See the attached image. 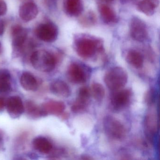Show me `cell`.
<instances>
[{"instance_id":"cell-1","label":"cell","mask_w":160,"mask_h":160,"mask_svg":"<svg viewBox=\"0 0 160 160\" xmlns=\"http://www.w3.org/2000/svg\"><path fill=\"white\" fill-rule=\"evenodd\" d=\"M34 68L43 72H49L55 69L57 59L54 55L45 50H37L33 52L30 58Z\"/></svg>"},{"instance_id":"cell-2","label":"cell","mask_w":160,"mask_h":160,"mask_svg":"<svg viewBox=\"0 0 160 160\" xmlns=\"http://www.w3.org/2000/svg\"><path fill=\"white\" fill-rule=\"evenodd\" d=\"M104 80L107 87L115 91L125 86L128 81V75L123 68L115 67L106 73Z\"/></svg>"},{"instance_id":"cell-3","label":"cell","mask_w":160,"mask_h":160,"mask_svg":"<svg viewBox=\"0 0 160 160\" xmlns=\"http://www.w3.org/2000/svg\"><path fill=\"white\" fill-rule=\"evenodd\" d=\"M100 40L88 37L78 38L75 42V48L78 56L84 58H91L97 50L102 48Z\"/></svg>"},{"instance_id":"cell-4","label":"cell","mask_w":160,"mask_h":160,"mask_svg":"<svg viewBox=\"0 0 160 160\" xmlns=\"http://www.w3.org/2000/svg\"><path fill=\"white\" fill-rule=\"evenodd\" d=\"M103 127L106 134L111 139L122 140L126 136V129L124 125L114 117H106L103 121Z\"/></svg>"},{"instance_id":"cell-5","label":"cell","mask_w":160,"mask_h":160,"mask_svg":"<svg viewBox=\"0 0 160 160\" xmlns=\"http://www.w3.org/2000/svg\"><path fill=\"white\" fill-rule=\"evenodd\" d=\"M144 130L148 139L152 142L158 132V116L155 109L150 110L145 116Z\"/></svg>"},{"instance_id":"cell-6","label":"cell","mask_w":160,"mask_h":160,"mask_svg":"<svg viewBox=\"0 0 160 160\" xmlns=\"http://www.w3.org/2000/svg\"><path fill=\"white\" fill-rule=\"evenodd\" d=\"M36 34L40 40L47 42H52L57 40L58 31V27L54 23L47 22L38 26Z\"/></svg>"},{"instance_id":"cell-7","label":"cell","mask_w":160,"mask_h":160,"mask_svg":"<svg viewBox=\"0 0 160 160\" xmlns=\"http://www.w3.org/2000/svg\"><path fill=\"white\" fill-rule=\"evenodd\" d=\"M12 46L16 54H23V47L27 41L28 32L19 25L13 26L12 29Z\"/></svg>"},{"instance_id":"cell-8","label":"cell","mask_w":160,"mask_h":160,"mask_svg":"<svg viewBox=\"0 0 160 160\" xmlns=\"http://www.w3.org/2000/svg\"><path fill=\"white\" fill-rule=\"evenodd\" d=\"M130 34L135 41L142 42L148 37L146 24L141 19L134 18L132 19L130 26Z\"/></svg>"},{"instance_id":"cell-9","label":"cell","mask_w":160,"mask_h":160,"mask_svg":"<svg viewBox=\"0 0 160 160\" xmlns=\"http://www.w3.org/2000/svg\"><path fill=\"white\" fill-rule=\"evenodd\" d=\"M115 91L111 97V106L115 110H120L129 103L132 93L129 89H120Z\"/></svg>"},{"instance_id":"cell-10","label":"cell","mask_w":160,"mask_h":160,"mask_svg":"<svg viewBox=\"0 0 160 160\" xmlns=\"http://www.w3.org/2000/svg\"><path fill=\"white\" fill-rule=\"evenodd\" d=\"M91 91L87 87H81L78 90L76 100L72 105L71 109L75 113L84 111L88 105Z\"/></svg>"},{"instance_id":"cell-11","label":"cell","mask_w":160,"mask_h":160,"mask_svg":"<svg viewBox=\"0 0 160 160\" xmlns=\"http://www.w3.org/2000/svg\"><path fill=\"white\" fill-rule=\"evenodd\" d=\"M7 112L13 118H19L22 115L25 108L22 99L18 96H13L6 102Z\"/></svg>"},{"instance_id":"cell-12","label":"cell","mask_w":160,"mask_h":160,"mask_svg":"<svg viewBox=\"0 0 160 160\" xmlns=\"http://www.w3.org/2000/svg\"><path fill=\"white\" fill-rule=\"evenodd\" d=\"M67 77L71 82L75 84L84 83L87 78L84 68L77 63L70 64L67 70Z\"/></svg>"},{"instance_id":"cell-13","label":"cell","mask_w":160,"mask_h":160,"mask_svg":"<svg viewBox=\"0 0 160 160\" xmlns=\"http://www.w3.org/2000/svg\"><path fill=\"white\" fill-rule=\"evenodd\" d=\"M38 13L37 6L31 2H25L19 8V16L25 22L33 20L37 17Z\"/></svg>"},{"instance_id":"cell-14","label":"cell","mask_w":160,"mask_h":160,"mask_svg":"<svg viewBox=\"0 0 160 160\" xmlns=\"http://www.w3.org/2000/svg\"><path fill=\"white\" fill-rule=\"evenodd\" d=\"M50 90L58 97L67 98L71 94V90L67 83L61 80L54 81L50 86Z\"/></svg>"},{"instance_id":"cell-15","label":"cell","mask_w":160,"mask_h":160,"mask_svg":"<svg viewBox=\"0 0 160 160\" xmlns=\"http://www.w3.org/2000/svg\"><path fill=\"white\" fill-rule=\"evenodd\" d=\"M45 116L48 115H59L64 111V103L56 101H49L44 103L42 107Z\"/></svg>"},{"instance_id":"cell-16","label":"cell","mask_w":160,"mask_h":160,"mask_svg":"<svg viewBox=\"0 0 160 160\" xmlns=\"http://www.w3.org/2000/svg\"><path fill=\"white\" fill-rule=\"evenodd\" d=\"M83 4L81 0H65L64 9L68 15L72 17L79 16L83 12Z\"/></svg>"},{"instance_id":"cell-17","label":"cell","mask_w":160,"mask_h":160,"mask_svg":"<svg viewBox=\"0 0 160 160\" xmlns=\"http://www.w3.org/2000/svg\"><path fill=\"white\" fill-rule=\"evenodd\" d=\"M159 0H142L138 2L137 9L147 16H152L159 6Z\"/></svg>"},{"instance_id":"cell-18","label":"cell","mask_w":160,"mask_h":160,"mask_svg":"<svg viewBox=\"0 0 160 160\" xmlns=\"http://www.w3.org/2000/svg\"><path fill=\"white\" fill-rule=\"evenodd\" d=\"M22 88L27 91H34L38 88V83L35 77L29 72H24L20 78Z\"/></svg>"},{"instance_id":"cell-19","label":"cell","mask_w":160,"mask_h":160,"mask_svg":"<svg viewBox=\"0 0 160 160\" xmlns=\"http://www.w3.org/2000/svg\"><path fill=\"white\" fill-rule=\"evenodd\" d=\"M32 145L37 151L44 154L49 153L52 149V145L50 141L44 137H38L34 138Z\"/></svg>"},{"instance_id":"cell-20","label":"cell","mask_w":160,"mask_h":160,"mask_svg":"<svg viewBox=\"0 0 160 160\" xmlns=\"http://www.w3.org/2000/svg\"><path fill=\"white\" fill-rule=\"evenodd\" d=\"M11 76L6 69H0V93L9 92L12 89Z\"/></svg>"},{"instance_id":"cell-21","label":"cell","mask_w":160,"mask_h":160,"mask_svg":"<svg viewBox=\"0 0 160 160\" xmlns=\"http://www.w3.org/2000/svg\"><path fill=\"white\" fill-rule=\"evenodd\" d=\"M126 61L130 65L137 69L141 68L144 63L142 55L135 50H131L128 52L126 56Z\"/></svg>"},{"instance_id":"cell-22","label":"cell","mask_w":160,"mask_h":160,"mask_svg":"<svg viewBox=\"0 0 160 160\" xmlns=\"http://www.w3.org/2000/svg\"><path fill=\"white\" fill-rule=\"evenodd\" d=\"M99 12L103 21L107 24L114 23L117 20V16L114 11L110 7L102 4L99 7Z\"/></svg>"},{"instance_id":"cell-23","label":"cell","mask_w":160,"mask_h":160,"mask_svg":"<svg viewBox=\"0 0 160 160\" xmlns=\"http://www.w3.org/2000/svg\"><path fill=\"white\" fill-rule=\"evenodd\" d=\"M26 109L28 115L33 118L45 116L42 107H39L32 101H28L27 102Z\"/></svg>"},{"instance_id":"cell-24","label":"cell","mask_w":160,"mask_h":160,"mask_svg":"<svg viewBox=\"0 0 160 160\" xmlns=\"http://www.w3.org/2000/svg\"><path fill=\"white\" fill-rule=\"evenodd\" d=\"M91 92L93 98L96 101H102L104 97L105 93L104 88L100 83H93L92 85Z\"/></svg>"},{"instance_id":"cell-25","label":"cell","mask_w":160,"mask_h":160,"mask_svg":"<svg viewBox=\"0 0 160 160\" xmlns=\"http://www.w3.org/2000/svg\"><path fill=\"white\" fill-rule=\"evenodd\" d=\"M156 97V91L154 89L152 88L149 89L145 94V102L148 106L152 105L155 102Z\"/></svg>"},{"instance_id":"cell-26","label":"cell","mask_w":160,"mask_h":160,"mask_svg":"<svg viewBox=\"0 0 160 160\" xmlns=\"http://www.w3.org/2000/svg\"><path fill=\"white\" fill-rule=\"evenodd\" d=\"M7 6L4 0H0V16L4 15L7 12Z\"/></svg>"},{"instance_id":"cell-27","label":"cell","mask_w":160,"mask_h":160,"mask_svg":"<svg viewBox=\"0 0 160 160\" xmlns=\"http://www.w3.org/2000/svg\"><path fill=\"white\" fill-rule=\"evenodd\" d=\"M44 1L47 6L50 9L54 8L57 5V0H44Z\"/></svg>"},{"instance_id":"cell-28","label":"cell","mask_w":160,"mask_h":160,"mask_svg":"<svg viewBox=\"0 0 160 160\" xmlns=\"http://www.w3.org/2000/svg\"><path fill=\"white\" fill-rule=\"evenodd\" d=\"M6 102L5 99L3 97L0 96V111H2L4 110L6 107Z\"/></svg>"},{"instance_id":"cell-29","label":"cell","mask_w":160,"mask_h":160,"mask_svg":"<svg viewBox=\"0 0 160 160\" xmlns=\"http://www.w3.org/2000/svg\"><path fill=\"white\" fill-rule=\"evenodd\" d=\"M4 31V22L2 20H0V35H2Z\"/></svg>"},{"instance_id":"cell-30","label":"cell","mask_w":160,"mask_h":160,"mask_svg":"<svg viewBox=\"0 0 160 160\" xmlns=\"http://www.w3.org/2000/svg\"><path fill=\"white\" fill-rule=\"evenodd\" d=\"M102 1L107 2V3H109V2H111L113 1V0H102Z\"/></svg>"},{"instance_id":"cell-31","label":"cell","mask_w":160,"mask_h":160,"mask_svg":"<svg viewBox=\"0 0 160 160\" xmlns=\"http://www.w3.org/2000/svg\"><path fill=\"white\" fill-rule=\"evenodd\" d=\"M2 50V44L1 43V42H0V52H1V51Z\"/></svg>"},{"instance_id":"cell-32","label":"cell","mask_w":160,"mask_h":160,"mask_svg":"<svg viewBox=\"0 0 160 160\" xmlns=\"http://www.w3.org/2000/svg\"><path fill=\"white\" fill-rule=\"evenodd\" d=\"M24 1H29V0H24Z\"/></svg>"}]
</instances>
